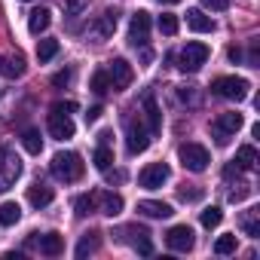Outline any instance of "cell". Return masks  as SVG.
<instances>
[{
	"mask_svg": "<svg viewBox=\"0 0 260 260\" xmlns=\"http://www.w3.org/2000/svg\"><path fill=\"white\" fill-rule=\"evenodd\" d=\"M46 128H49V135H52L55 141H71V138H74V119H71V113L49 110Z\"/></svg>",
	"mask_w": 260,
	"mask_h": 260,
	"instance_id": "ba28073f",
	"label": "cell"
},
{
	"mask_svg": "<svg viewBox=\"0 0 260 260\" xmlns=\"http://www.w3.org/2000/svg\"><path fill=\"white\" fill-rule=\"evenodd\" d=\"M74 211H77L80 217L95 214V211H98V205H95V193H83V196H77V199H74Z\"/></svg>",
	"mask_w": 260,
	"mask_h": 260,
	"instance_id": "4316f807",
	"label": "cell"
},
{
	"mask_svg": "<svg viewBox=\"0 0 260 260\" xmlns=\"http://www.w3.org/2000/svg\"><path fill=\"white\" fill-rule=\"evenodd\" d=\"M156 4H181V0H156Z\"/></svg>",
	"mask_w": 260,
	"mask_h": 260,
	"instance_id": "ee69618b",
	"label": "cell"
},
{
	"mask_svg": "<svg viewBox=\"0 0 260 260\" xmlns=\"http://www.w3.org/2000/svg\"><path fill=\"white\" fill-rule=\"evenodd\" d=\"M138 211H141L144 217H156V220H166V217L175 214V208H172L169 202H159V199H141V202H138Z\"/></svg>",
	"mask_w": 260,
	"mask_h": 260,
	"instance_id": "9a60e30c",
	"label": "cell"
},
{
	"mask_svg": "<svg viewBox=\"0 0 260 260\" xmlns=\"http://www.w3.org/2000/svg\"><path fill=\"white\" fill-rule=\"evenodd\" d=\"M55 55H58V40L46 37V40H40V43H37V61H40V64L52 61Z\"/></svg>",
	"mask_w": 260,
	"mask_h": 260,
	"instance_id": "d4e9b609",
	"label": "cell"
},
{
	"mask_svg": "<svg viewBox=\"0 0 260 260\" xmlns=\"http://www.w3.org/2000/svg\"><path fill=\"white\" fill-rule=\"evenodd\" d=\"M242 113H220L214 122H211V135H214V141L223 147V144H230V138L242 128Z\"/></svg>",
	"mask_w": 260,
	"mask_h": 260,
	"instance_id": "5b68a950",
	"label": "cell"
},
{
	"mask_svg": "<svg viewBox=\"0 0 260 260\" xmlns=\"http://www.w3.org/2000/svg\"><path fill=\"white\" fill-rule=\"evenodd\" d=\"M169 178H172V169H169L166 162H150V166H144V169H141L138 184H141L144 190H159Z\"/></svg>",
	"mask_w": 260,
	"mask_h": 260,
	"instance_id": "52a82bcc",
	"label": "cell"
},
{
	"mask_svg": "<svg viewBox=\"0 0 260 260\" xmlns=\"http://www.w3.org/2000/svg\"><path fill=\"white\" fill-rule=\"evenodd\" d=\"M156 25H159V31H162L166 37H172V34H178V25H181V22H178V16H175V13H162Z\"/></svg>",
	"mask_w": 260,
	"mask_h": 260,
	"instance_id": "1f68e13d",
	"label": "cell"
},
{
	"mask_svg": "<svg viewBox=\"0 0 260 260\" xmlns=\"http://www.w3.org/2000/svg\"><path fill=\"white\" fill-rule=\"evenodd\" d=\"M86 4H89V0H61V7H64L68 16H80L86 10Z\"/></svg>",
	"mask_w": 260,
	"mask_h": 260,
	"instance_id": "e575fe53",
	"label": "cell"
},
{
	"mask_svg": "<svg viewBox=\"0 0 260 260\" xmlns=\"http://www.w3.org/2000/svg\"><path fill=\"white\" fill-rule=\"evenodd\" d=\"M52 110H61V113H74V110H77V104H74V101H58V104H52Z\"/></svg>",
	"mask_w": 260,
	"mask_h": 260,
	"instance_id": "60d3db41",
	"label": "cell"
},
{
	"mask_svg": "<svg viewBox=\"0 0 260 260\" xmlns=\"http://www.w3.org/2000/svg\"><path fill=\"white\" fill-rule=\"evenodd\" d=\"M242 58V49L239 46H230V61H239Z\"/></svg>",
	"mask_w": 260,
	"mask_h": 260,
	"instance_id": "7bdbcfd3",
	"label": "cell"
},
{
	"mask_svg": "<svg viewBox=\"0 0 260 260\" xmlns=\"http://www.w3.org/2000/svg\"><path fill=\"white\" fill-rule=\"evenodd\" d=\"M71 80H74V71L68 68V71H58V74L52 77V86H68Z\"/></svg>",
	"mask_w": 260,
	"mask_h": 260,
	"instance_id": "8d00e7d4",
	"label": "cell"
},
{
	"mask_svg": "<svg viewBox=\"0 0 260 260\" xmlns=\"http://www.w3.org/2000/svg\"><path fill=\"white\" fill-rule=\"evenodd\" d=\"M64 251V236H58V233H46V236H40V254H46V257H58Z\"/></svg>",
	"mask_w": 260,
	"mask_h": 260,
	"instance_id": "d6986e66",
	"label": "cell"
},
{
	"mask_svg": "<svg viewBox=\"0 0 260 260\" xmlns=\"http://www.w3.org/2000/svg\"><path fill=\"white\" fill-rule=\"evenodd\" d=\"M95 169L98 172H110V162H113V150L107 147V144H98V150H95Z\"/></svg>",
	"mask_w": 260,
	"mask_h": 260,
	"instance_id": "f1b7e54d",
	"label": "cell"
},
{
	"mask_svg": "<svg viewBox=\"0 0 260 260\" xmlns=\"http://www.w3.org/2000/svg\"><path fill=\"white\" fill-rule=\"evenodd\" d=\"M144 116H147V132L150 135H159L162 132V113H159L153 95H144Z\"/></svg>",
	"mask_w": 260,
	"mask_h": 260,
	"instance_id": "e0dca14e",
	"label": "cell"
},
{
	"mask_svg": "<svg viewBox=\"0 0 260 260\" xmlns=\"http://www.w3.org/2000/svg\"><path fill=\"white\" fill-rule=\"evenodd\" d=\"M104 71H107V77H110V86H113L116 92H119V89H125L128 83H132V77H135V74H132V64H128L125 58H113V61H110Z\"/></svg>",
	"mask_w": 260,
	"mask_h": 260,
	"instance_id": "7c38bea8",
	"label": "cell"
},
{
	"mask_svg": "<svg viewBox=\"0 0 260 260\" xmlns=\"http://www.w3.org/2000/svg\"><path fill=\"white\" fill-rule=\"evenodd\" d=\"M19 175H22V159L4 150V153H0V193L10 190L19 181Z\"/></svg>",
	"mask_w": 260,
	"mask_h": 260,
	"instance_id": "9c48e42d",
	"label": "cell"
},
{
	"mask_svg": "<svg viewBox=\"0 0 260 260\" xmlns=\"http://www.w3.org/2000/svg\"><path fill=\"white\" fill-rule=\"evenodd\" d=\"M95 205H98V211H101V214L116 217V214L122 211V196L107 193V190H95Z\"/></svg>",
	"mask_w": 260,
	"mask_h": 260,
	"instance_id": "5bb4252c",
	"label": "cell"
},
{
	"mask_svg": "<svg viewBox=\"0 0 260 260\" xmlns=\"http://www.w3.org/2000/svg\"><path fill=\"white\" fill-rule=\"evenodd\" d=\"M89 89H92L95 95H107V92L113 89V86H110V77H107V71H104V68L92 74V80H89Z\"/></svg>",
	"mask_w": 260,
	"mask_h": 260,
	"instance_id": "484cf974",
	"label": "cell"
},
{
	"mask_svg": "<svg viewBox=\"0 0 260 260\" xmlns=\"http://www.w3.org/2000/svg\"><path fill=\"white\" fill-rule=\"evenodd\" d=\"M22 220V205L19 202H4L0 205V226H13Z\"/></svg>",
	"mask_w": 260,
	"mask_h": 260,
	"instance_id": "603a6c76",
	"label": "cell"
},
{
	"mask_svg": "<svg viewBox=\"0 0 260 260\" xmlns=\"http://www.w3.org/2000/svg\"><path fill=\"white\" fill-rule=\"evenodd\" d=\"M49 169H52V175H55L58 181H64V184L80 181V178H83V172H86V166H83L80 153H55Z\"/></svg>",
	"mask_w": 260,
	"mask_h": 260,
	"instance_id": "6da1fadb",
	"label": "cell"
},
{
	"mask_svg": "<svg viewBox=\"0 0 260 260\" xmlns=\"http://www.w3.org/2000/svg\"><path fill=\"white\" fill-rule=\"evenodd\" d=\"M125 147H128L132 156H138V153H144L150 147V132H147V125L141 119H128V125H125Z\"/></svg>",
	"mask_w": 260,
	"mask_h": 260,
	"instance_id": "8992f818",
	"label": "cell"
},
{
	"mask_svg": "<svg viewBox=\"0 0 260 260\" xmlns=\"http://www.w3.org/2000/svg\"><path fill=\"white\" fill-rule=\"evenodd\" d=\"M199 220H202V226H205V230H214V226H220L223 211H220L217 205H211V208H205V211H202V217H199Z\"/></svg>",
	"mask_w": 260,
	"mask_h": 260,
	"instance_id": "4dcf8cb0",
	"label": "cell"
},
{
	"mask_svg": "<svg viewBox=\"0 0 260 260\" xmlns=\"http://www.w3.org/2000/svg\"><path fill=\"white\" fill-rule=\"evenodd\" d=\"M248 89H251V83L245 77H217L211 83V92L217 98H226V101H245Z\"/></svg>",
	"mask_w": 260,
	"mask_h": 260,
	"instance_id": "7a4b0ae2",
	"label": "cell"
},
{
	"mask_svg": "<svg viewBox=\"0 0 260 260\" xmlns=\"http://www.w3.org/2000/svg\"><path fill=\"white\" fill-rule=\"evenodd\" d=\"M208 55H211V49H208L205 43H187V46L181 49V55H178V68H181L184 74H196V71L208 61Z\"/></svg>",
	"mask_w": 260,
	"mask_h": 260,
	"instance_id": "277c9868",
	"label": "cell"
},
{
	"mask_svg": "<svg viewBox=\"0 0 260 260\" xmlns=\"http://www.w3.org/2000/svg\"><path fill=\"white\" fill-rule=\"evenodd\" d=\"M178 156H181V166L187 169V172H205L208 169V162H211V156H208V150L202 147V144H193V141H187V144H181L178 147Z\"/></svg>",
	"mask_w": 260,
	"mask_h": 260,
	"instance_id": "3957f363",
	"label": "cell"
},
{
	"mask_svg": "<svg viewBox=\"0 0 260 260\" xmlns=\"http://www.w3.org/2000/svg\"><path fill=\"white\" fill-rule=\"evenodd\" d=\"M166 245H169L172 251H181V254L193 251V245H196V239H193V230H190L187 223H178V226H172V230L166 233Z\"/></svg>",
	"mask_w": 260,
	"mask_h": 260,
	"instance_id": "30bf717a",
	"label": "cell"
},
{
	"mask_svg": "<svg viewBox=\"0 0 260 260\" xmlns=\"http://www.w3.org/2000/svg\"><path fill=\"white\" fill-rule=\"evenodd\" d=\"M181 199L184 202H196V199H202V190H181Z\"/></svg>",
	"mask_w": 260,
	"mask_h": 260,
	"instance_id": "b9f144b4",
	"label": "cell"
},
{
	"mask_svg": "<svg viewBox=\"0 0 260 260\" xmlns=\"http://www.w3.org/2000/svg\"><path fill=\"white\" fill-rule=\"evenodd\" d=\"M101 113H104V107H101V104L89 107V110H86V122H98V119H101Z\"/></svg>",
	"mask_w": 260,
	"mask_h": 260,
	"instance_id": "f35d334b",
	"label": "cell"
},
{
	"mask_svg": "<svg viewBox=\"0 0 260 260\" xmlns=\"http://www.w3.org/2000/svg\"><path fill=\"white\" fill-rule=\"evenodd\" d=\"M116 16H119L116 10H107V13H104L98 22H92V28H89V37H92L95 43H104V40H107L113 31H116Z\"/></svg>",
	"mask_w": 260,
	"mask_h": 260,
	"instance_id": "4fadbf2b",
	"label": "cell"
},
{
	"mask_svg": "<svg viewBox=\"0 0 260 260\" xmlns=\"http://www.w3.org/2000/svg\"><path fill=\"white\" fill-rule=\"evenodd\" d=\"M98 248V233H89L80 245H77V257H86V254H92Z\"/></svg>",
	"mask_w": 260,
	"mask_h": 260,
	"instance_id": "d6a6232c",
	"label": "cell"
},
{
	"mask_svg": "<svg viewBox=\"0 0 260 260\" xmlns=\"http://www.w3.org/2000/svg\"><path fill=\"white\" fill-rule=\"evenodd\" d=\"M202 4H205L208 10H214V13H223V10L230 7V0H202Z\"/></svg>",
	"mask_w": 260,
	"mask_h": 260,
	"instance_id": "74e56055",
	"label": "cell"
},
{
	"mask_svg": "<svg viewBox=\"0 0 260 260\" xmlns=\"http://www.w3.org/2000/svg\"><path fill=\"white\" fill-rule=\"evenodd\" d=\"M52 187H46V184H34L31 190H28V202L34 205V208H46L49 202H52Z\"/></svg>",
	"mask_w": 260,
	"mask_h": 260,
	"instance_id": "44dd1931",
	"label": "cell"
},
{
	"mask_svg": "<svg viewBox=\"0 0 260 260\" xmlns=\"http://www.w3.org/2000/svg\"><path fill=\"white\" fill-rule=\"evenodd\" d=\"M125 233H132L135 239H132V245L141 251V254H150L153 251V242H150V233L144 230V226H125Z\"/></svg>",
	"mask_w": 260,
	"mask_h": 260,
	"instance_id": "7402d4cb",
	"label": "cell"
},
{
	"mask_svg": "<svg viewBox=\"0 0 260 260\" xmlns=\"http://www.w3.org/2000/svg\"><path fill=\"white\" fill-rule=\"evenodd\" d=\"M242 230H245V236H251V239L260 236V208H248V211L242 214Z\"/></svg>",
	"mask_w": 260,
	"mask_h": 260,
	"instance_id": "cb8c5ba5",
	"label": "cell"
},
{
	"mask_svg": "<svg viewBox=\"0 0 260 260\" xmlns=\"http://www.w3.org/2000/svg\"><path fill=\"white\" fill-rule=\"evenodd\" d=\"M178 95H181V101H193V104L199 101V98H196V92H193V86H184V89H178Z\"/></svg>",
	"mask_w": 260,
	"mask_h": 260,
	"instance_id": "ab89813d",
	"label": "cell"
},
{
	"mask_svg": "<svg viewBox=\"0 0 260 260\" xmlns=\"http://www.w3.org/2000/svg\"><path fill=\"white\" fill-rule=\"evenodd\" d=\"M22 144H25V150H28V153H34V156L43 150V138H40L37 128H28V132L22 135Z\"/></svg>",
	"mask_w": 260,
	"mask_h": 260,
	"instance_id": "f546056e",
	"label": "cell"
},
{
	"mask_svg": "<svg viewBox=\"0 0 260 260\" xmlns=\"http://www.w3.org/2000/svg\"><path fill=\"white\" fill-rule=\"evenodd\" d=\"M147 37H150V13L138 10L128 22V40H132V46H144Z\"/></svg>",
	"mask_w": 260,
	"mask_h": 260,
	"instance_id": "8fae6325",
	"label": "cell"
},
{
	"mask_svg": "<svg viewBox=\"0 0 260 260\" xmlns=\"http://www.w3.org/2000/svg\"><path fill=\"white\" fill-rule=\"evenodd\" d=\"M0 71H4L10 80H16V77L25 74V58H22V55H13V58H7L4 64H0Z\"/></svg>",
	"mask_w": 260,
	"mask_h": 260,
	"instance_id": "83f0119b",
	"label": "cell"
},
{
	"mask_svg": "<svg viewBox=\"0 0 260 260\" xmlns=\"http://www.w3.org/2000/svg\"><path fill=\"white\" fill-rule=\"evenodd\" d=\"M236 166H239V172H251V169H257V150L251 147V144H242L239 150H236V159H233Z\"/></svg>",
	"mask_w": 260,
	"mask_h": 260,
	"instance_id": "ffe728a7",
	"label": "cell"
},
{
	"mask_svg": "<svg viewBox=\"0 0 260 260\" xmlns=\"http://www.w3.org/2000/svg\"><path fill=\"white\" fill-rule=\"evenodd\" d=\"M187 28H193L196 34H211L217 25L211 16H205L202 10H187Z\"/></svg>",
	"mask_w": 260,
	"mask_h": 260,
	"instance_id": "2e32d148",
	"label": "cell"
},
{
	"mask_svg": "<svg viewBox=\"0 0 260 260\" xmlns=\"http://www.w3.org/2000/svg\"><path fill=\"white\" fill-rule=\"evenodd\" d=\"M214 254H236V236H220L214 242Z\"/></svg>",
	"mask_w": 260,
	"mask_h": 260,
	"instance_id": "836d02e7",
	"label": "cell"
},
{
	"mask_svg": "<svg viewBox=\"0 0 260 260\" xmlns=\"http://www.w3.org/2000/svg\"><path fill=\"white\" fill-rule=\"evenodd\" d=\"M49 22H52V13H49L46 7H37V10H31V16H28V31H31V34H43V31L49 28Z\"/></svg>",
	"mask_w": 260,
	"mask_h": 260,
	"instance_id": "ac0fdd59",
	"label": "cell"
},
{
	"mask_svg": "<svg viewBox=\"0 0 260 260\" xmlns=\"http://www.w3.org/2000/svg\"><path fill=\"white\" fill-rule=\"evenodd\" d=\"M248 193H251V187H248L245 181H239V184H236V187L230 190V202H242V199H245Z\"/></svg>",
	"mask_w": 260,
	"mask_h": 260,
	"instance_id": "d590c367",
	"label": "cell"
}]
</instances>
